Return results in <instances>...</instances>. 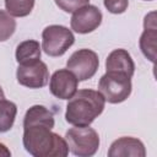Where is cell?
I'll list each match as a JSON object with an SVG mask.
<instances>
[{
  "label": "cell",
  "mask_w": 157,
  "mask_h": 157,
  "mask_svg": "<svg viewBox=\"0 0 157 157\" xmlns=\"http://www.w3.org/2000/svg\"><path fill=\"white\" fill-rule=\"evenodd\" d=\"M105 101L103 96L94 90H78L69 99L65 112V119L75 126H87L104 109Z\"/></svg>",
  "instance_id": "2"
},
{
  "label": "cell",
  "mask_w": 157,
  "mask_h": 157,
  "mask_svg": "<svg viewBox=\"0 0 157 157\" xmlns=\"http://www.w3.org/2000/svg\"><path fill=\"white\" fill-rule=\"evenodd\" d=\"M4 98H5V94H4V91H2V88L0 86V99H4Z\"/></svg>",
  "instance_id": "21"
},
{
  "label": "cell",
  "mask_w": 157,
  "mask_h": 157,
  "mask_svg": "<svg viewBox=\"0 0 157 157\" xmlns=\"http://www.w3.org/2000/svg\"><path fill=\"white\" fill-rule=\"evenodd\" d=\"M16 114L17 107L13 102L0 99V132H6L12 128Z\"/></svg>",
  "instance_id": "15"
},
{
  "label": "cell",
  "mask_w": 157,
  "mask_h": 157,
  "mask_svg": "<svg viewBox=\"0 0 157 157\" xmlns=\"http://www.w3.org/2000/svg\"><path fill=\"white\" fill-rule=\"evenodd\" d=\"M107 72H121L132 77L135 71V64L131 59V55L125 49L113 50L105 60Z\"/></svg>",
  "instance_id": "12"
},
{
  "label": "cell",
  "mask_w": 157,
  "mask_h": 157,
  "mask_svg": "<svg viewBox=\"0 0 157 157\" xmlns=\"http://www.w3.org/2000/svg\"><path fill=\"white\" fill-rule=\"evenodd\" d=\"M75 37L65 26L52 25L42 32V49L49 56H61L74 44Z\"/></svg>",
  "instance_id": "5"
},
{
  "label": "cell",
  "mask_w": 157,
  "mask_h": 157,
  "mask_svg": "<svg viewBox=\"0 0 157 157\" xmlns=\"http://www.w3.org/2000/svg\"><path fill=\"white\" fill-rule=\"evenodd\" d=\"M17 82L25 87L40 88L44 87L49 81V71L47 65L38 60L28 65H18L16 71Z\"/></svg>",
  "instance_id": "7"
},
{
  "label": "cell",
  "mask_w": 157,
  "mask_h": 157,
  "mask_svg": "<svg viewBox=\"0 0 157 157\" xmlns=\"http://www.w3.org/2000/svg\"><path fill=\"white\" fill-rule=\"evenodd\" d=\"M16 29V21L7 11L0 10V42L7 40Z\"/></svg>",
  "instance_id": "17"
},
{
  "label": "cell",
  "mask_w": 157,
  "mask_h": 157,
  "mask_svg": "<svg viewBox=\"0 0 157 157\" xmlns=\"http://www.w3.org/2000/svg\"><path fill=\"white\" fill-rule=\"evenodd\" d=\"M144 32L140 37V49L142 54L152 63L156 60V40H157V26L156 13L151 12L146 15L144 21Z\"/></svg>",
  "instance_id": "11"
},
{
  "label": "cell",
  "mask_w": 157,
  "mask_h": 157,
  "mask_svg": "<svg viewBox=\"0 0 157 157\" xmlns=\"http://www.w3.org/2000/svg\"><path fill=\"white\" fill-rule=\"evenodd\" d=\"M36 125L47 126L49 129L54 128V115L44 105H39V104L33 105L25 114L23 128L36 126Z\"/></svg>",
  "instance_id": "13"
},
{
  "label": "cell",
  "mask_w": 157,
  "mask_h": 157,
  "mask_svg": "<svg viewBox=\"0 0 157 157\" xmlns=\"http://www.w3.org/2000/svg\"><path fill=\"white\" fill-rule=\"evenodd\" d=\"M78 80L69 69L56 70L49 82V90L59 99H70L77 91Z\"/></svg>",
  "instance_id": "9"
},
{
  "label": "cell",
  "mask_w": 157,
  "mask_h": 157,
  "mask_svg": "<svg viewBox=\"0 0 157 157\" xmlns=\"http://www.w3.org/2000/svg\"><path fill=\"white\" fill-rule=\"evenodd\" d=\"M66 66L78 81H86L97 72L99 59L91 49H78L67 59Z\"/></svg>",
  "instance_id": "6"
},
{
  "label": "cell",
  "mask_w": 157,
  "mask_h": 157,
  "mask_svg": "<svg viewBox=\"0 0 157 157\" xmlns=\"http://www.w3.org/2000/svg\"><path fill=\"white\" fill-rule=\"evenodd\" d=\"M109 157H145L146 150L144 144L130 136H124L115 140L108 151Z\"/></svg>",
  "instance_id": "10"
},
{
  "label": "cell",
  "mask_w": 157,
  "mask_h": 157,
  "mask_svg": "<svg viewBox=\"0 0 157 157\" xmlns=\"http://www.w3.org/2000/svg\"><path fill=\"white\" fill-rule=\"evenodd\" d=\"M22 141L26 151L34 157H65L69 153L65 139L47 126L23 128Z\"/></svg>",
  "instance_id": "1"
},
{
  "label": "cell",
  "mask_w": 157,
  "mask_h": 157,
  "mask_svg": "<svg viewBox=\"0 0 157 157\" xmlns=\"http://www.w3.org/2000/svg\"><path fill=\"white\" fill-rule=\"evenodd\" d=\"M98 92L108 103H121L131 93V77L121 72H105L98 82Z\"/></svg>",
  "instance_id": "4"
},
{
  "label": "cell",
  "mask_w": 157,
  "mask_h": 157,
  "mask_svg": "<svg viewBox=\"0 0 157 157\" xmlns=\"http://www.w3.org/2000/svg\"><path fill=\"white\" fill-rule=\"evenodd\" d=\"M90 0H55L56 6L65 12H74L77 9L88 5Z\"/></svg>",
  "instance_id": "18"
},
{
  "label": "cell",
  "mask_w": 157,
  "mask_h": 157,
  "mask_svg": "<svg viewBox=\"0 0 157 157\" xmlns=\"http://www.w3.org/2000/svg\"><path fill=\"white\" fill-rule=\"evenodd\" d=\"M102 22V12L93 5H85L72 12L70 21L71 29L80 34L93 32Z\"/></svg>",
  "instance_id": "8"
},
{
  "label": "cell",
  "mask_w": 157,
  "mask_h": 157,
  "mask_svg": "<svg viewBox=\"0 0 157 157\" xmlns=\"http://www.w3.org/2000/svg\"><path fill=\"white\" fill-rule=\"evenodd\" d=\"M65 141L69 151L78 157L93 156L99 147V136L90 125L69 129L65 135Z\"/></svg>",
  "instance_id": "3"
},
{
  "label": "cell",
  "mask_w": 157,
  "mask_h": 157,
  "mask_svg": "<svg viewBox=\"0 0 157 157\" xmlns=\"http://www.w3.org/2000/svg\"><path fill=\"white\" fill-rule=\"evenodd\" d=\"M16 61L18 65H28L40 60V45L34 39L21 42L16 48Z\"/></svg>",
  "instance_id": "14"
},
{
  "label": "cell",
  "mask_w": 157,
  "mask_h": 157,
  "mask_svg": "<svg viewBox=\"0 0 157 157\" xmlns=\"http://www.w3.org/2000/svg\"><path fill=\"white\" fill-rule=\"evenodd\" d=\"M9 156H11L10 150L4 144L0 142V157H9Z\"/></svg>",
  "instance_id": "20"
},
{
  "label": "cell",
  "mask_w": 157,
  "mask_h": 157,
  "mask_svg": "<svg viewBox=\"0 0 157 157\" xmlns=\"http://www.w3.org/2000/svg\"><path fill=\"white\" fill-rule=\"evenodd\" d=\"M105 9L110 13H123L129 6V0H103Z\"/></svg>",
  "instance_id": "19"
},
{
  "label": "cell",
  "mask_w": 157,
  "mask_h": 157,
  "mask_svg": "<svg viewBox=\"0 0 157 157\" xmlns=\"http://www.w3.org/2000/svg\"><path fill=\"white\" fill-rule=\"evenodd\" d=\"M34 0H5L6 11L13 17H25L31 13Z\"/></svg>",
  "instance_id": "16"
},
{
  "label": "cell",
  "mask_w": 157,
  "mask_h": 157,
  "mask_svg": "<svg viewBox=\"0 0 157 157\" xmlns=\"http://www.w3.org/2000/svg\"><path fill=\"white\" fill-rule=\"evenodd\" d=\"M147 1H151V0H147Z\"/></svg>",
  "instance_id": "22"
}]
</instances>
